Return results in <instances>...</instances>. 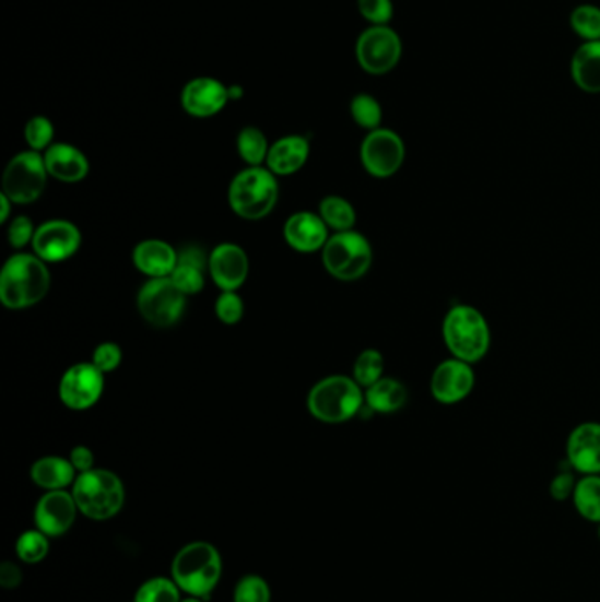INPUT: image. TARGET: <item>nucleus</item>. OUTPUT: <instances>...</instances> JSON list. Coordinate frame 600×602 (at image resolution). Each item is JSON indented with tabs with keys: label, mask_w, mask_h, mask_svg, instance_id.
<instances>
[{
	"label": "nucleus",
	"mask_w": 600,
	"mask_h": 602,
	"mask_svg": "<svg viewBox=\"0 0 600 602\" xmlns=\"http://www.w3.org/2000/svg\"><path fill=\"white\" fill-rule=\"evenodd\" d=\"M402 39L388 25L366 28L356 43L357 62L374 76L391 73L402 59Z\"/></svg>",
	"instance_id": "9d476101"
},
{
	"label": "nucleus",
	"mask_w": 600,
	"mask_h": 602,
	"mask_svg": "<svg viewBox=\"0 0 600 602\" xmlns=\"http://www.w3.org/2000/svg\"><path fill=\"white\" fill-rule=\"evenodd\" d=\"M22 570L13 562L5 560L2 566H0V585L4 587L5 590L19 589L20 583H22Z\"/></svg>",
	"instance_id": "79ce46f5"
},
{
	"label": "nucleus",
	"mask_w": 600,
	"mask_h": 602,
	"mask_svg": "<svg viewBox=\"0 0 600 602\" xmlns=\"http://www.w3.org/2000/svg\"><path fill=\"white\" fill-rule=\"evenodd\" d=\"M573 506L583 520L600 523V474L581 475L574 489Z\"/></svg>",
	"instance_id": "bb28decb"
},
{
	"label": "nucleus",
	"mask_w": 600,
	"mask_h": 602,
	"mask_svg": "<svg viewBox=\"0 0 600 602\" xmlns=\"http://www.w3.org/2000/svg\"><path fill=\"white\" fill-rule=\"evenodd\" d=\"M407 400L409 391L405 385L393 377H383L365 391L366 408L377 414H393L405 408Z\"/></svg>",
	"instance_id": "a878e982"
},
{
	"label": "nucleus",
	"mask_w": 600,
	"mask_h": 602,
	"mask_svg": "<svg viewBox=\"0 0 600 602\" xmlns=\"http://www.w3.org/2000/svg\"><path fill=\"white\" fill-rule=\"evenodd\" d=\"M230 101L227 86L213 78H196L187 83L181 92V106L187 114L196 118H208L217 115Z\"/></svg>",
	"instance_id": "a211bd4d"
},
{
	"label": "nucleus",
	"mask_w": 600,
	"mask_h": 602,
	"mask_svg": "<svg viewBox=\"0 0 600 602\" xmlns=\"http://www.w3.org/2000/svg\"><path fill=\"white\" fill-rule=\"evenodd\" d=\"M308 154H310V145L307 138H282L270 146L267 158L268 169L279 177H287L305 166Z\"/></svg>",
	"instance_id": "5701e85b"
},
{
	"label": "nucleus",
	"mask_w": 600,
	"mask_h": 602,
	"mask_svg": "<svg viewBox=\"0 0 600 602\" xmlns=\"http://www.w3.org/2000/svg\"><path fill=\"white\" fill-rule=\"evenodd\" d=\"M46 169L45 155L39 152H22L11 158L4 177H2V194L8 196L14 204H31L42 198L45 192Z\"/></svg>",
	"instance_id": "1a4fd4ad"
},
{
	"label": "nucleus",
	"mask_w": 600,
	"mask_h": 602,
	"mask_svg": "<svg viewBox=\"0 0 600 602\" xmlns=\"http://www.w3.org/2000/svg\"><path fill=\"white\" fill-rule=\"evenodd\" d=\"M34 235H36V229H34L31 219L20 215L11 221L8 240L14 249H23L28 241L34 240Z\"/></svg>",
	"instance_id": "a19ab883"
},
{
	"label": "nucleus",
	"mask_w": 600,
	"mask_h": 602,
	"mask_svg": "<svg viewBox=\"0 0 600 602\" xmlns=\"http://www.w3.org/2000/svg\"><path fill=\"white\" fill-rule=\"evenodd\" d=\"M181 590L175 580L155 576L141 585L134 595V602H180Z\"/></svg>",
	"instance_id": "2f4dec72"
},
{
	"label": "nucleus",
	"mask_w": 600,
	"mask_h": 602,
	"mask_svg": "<svg viewBox=\"0 0 600 602\" xmlns=\"http://www.w3.org/2000/svg\"><path fill=\"white\" fill-rule=\"evenodd\" d=\"M180 602H203V599L192 598V595H189L187 599H181Z\"/></svg>",
	"instance_id": "49530a36"
},
{
	"label": "nucleus",
	"mask_w": 600,
	"mask_h": 602,
	"mask_svg": "<svg viewBox=\"0 0 600 602\" xmlns=\"http://www.w3.org/2000/svg\"><path fill=\"white\" fill-rule=\"evenodd\" d=\"M104 391V371L94 363H78L60 379L59 394L63 405L73 411H85L99 402Z\"/></svg>",
	"instance_id": "ddd939ff"
},
{
	"label": "nucleus",
	"mask_w": 600,
	"mask_h": 602,
	"mask_svg": "<svg viewBox=\"0 0 600 602\" xmlns=\"http://www.w3.org/2000/svg\"><path fill=\"white\" fill-rule=\"evenodd\" d=\"M134 267L150 279L169 276L178 263V250L163 240H145L136 245L132 252Z\"/></svg>",
	"instance_id": "4be33fe9"
},
{
	"label": "nucleus",
	"mask_w": 600,
	"mask_h": 602,
	"mask_svg": "<svg viewBox=\"0 0 600 602\" xmlns=\"http://www.w3.org/2000/svg\"><path fill=\"white\" fill-rule=\"evenodd\" d=\"M238 154L242 155L245 163L249 166H261L268 158V140L258 127H245L244 131L239 132L238 141Z\"/></svg>",
	"instance_id": "c85d7f7f"
},
{
	"label": "nucleus",
	"mask_w": 600,
	"mask_h": 602,
	"mask_svg": "<svg viewBox=\"0 0 600 602\" xmlns=\"http://www.w3.org/2000/svg\"><path fill=\"white\" fill-rule=\"evenodd\" d=\"M78 509L73 492L69 494L66 489H54L46 492L37 500L36 511H34V521L36 529L42 530L48 538H60L73 527Z\"/></svg>",
	"instance_id": "2eb2a0df"
},
{
	"label": "nucleus",
	"mask_w": 600,
	"mask_h": 602,
	"mask_svg": "<svg viewBox=\"0 0 600 602\" xmlns=\"http://www.w3.org/2000/svg\"><path fill=\"white\" fill-rule=\"evenodd\" d=\"M208 270L222 291H236L249 275V258L236 244H221L210 253Z\"/></svg>",
	"instance_id": "f3484780"
},
{
	"label": "nucleus",
	"mask_w": 600,
	"mask_h": 602,
	"mask_svg": "<svg viewBox=\"0 0 600 602\" xmlns=\"http://www.w3.org/2000/svg\"><path fill=\"white\" fill-rule=\"evenodd\" d=\"M374 263V250L366 236L357 232H340L330 236L322 249L326 272L343 282L357 281Z\"/></svg>",
	"instance_id": "0eeeda50"
},
{
	"label": "nucleus",
	"mask_w": 600,
	"mask_h": 602,
	"mask_svg": "<svg viewBox=\"0 0 600 602\" xmlns=\"http://www.w3.org/2000/svg\"><path fill=\"white\" fill-rule=\"evenodd\" d=\"M31 477L39 488L48 492L66 489L69 485H74L77 469L66 458L45 457L32 465Z\"/></svg>",
	"instance_id": "393cba45"
},
{
	"label": "nucleus",
	"mask_w": 600,
	"mask_h": 602,
	"mask_svg": "<svg viewBox=\"0 0 600 602\" xmlns=\"http://www.w3.org/2000/svg\"><path fill=\"white\" fill-rule=\"evenodd\" d=\"M597 534H599V541H600V523L597 526Z\"/></svg>",
	"instance_id": "de8ad7c7"
},
{
	"label": "nucleus",
	"mask_w": 600,
	"mask_h": 602,
	"mask_svg": "<svg viewBox=\"0 0 600 602\" xmlns=\"http://www.w3.org/2000/svg\"><path fill=\"white\" fill-rule=\"evenodd\" d=\"M443 339L452 358L475 365L490 353L492 328L481 310L458 304L444 316Z\"/></svg>",
	"instance_id": "f03ea898"
},
{
	"label": "nucleus",
	"mask_w": 600,
	"mask_h": 602,
	"mask_svg": "<svg viewBox=\"0 0 600 602\" xmlns=\"http://www.w3.org/2000/svg\"><path fill=\"white\" fill-rule=\"evenodd\" d=\"M245 307L244 302L239 298L236 291H222V295L217 298V304H215V314H217L219 319H221L224 324H236V322L242 321L244 317Z\"/></svg>",
	"instance_id": "4c0bfd02"
},
{
	"label": "nucleus",
	"mask_w": 600,
	"mask_h": 602,
	"mask_svg": "<svg viewBox=\"0 0 600 602\" xmlns=\"http://www.w3.org/2000/svg\"><path fill=\"white\" fill-rule=\"evenodd\" d=\"M384 363L383 354L377 349H366L356 362H354V368H352V379L356 380L357 385L362 388H370L377 380L384 377Z\"/></svg>",
	"instance_id": "c756f323"
},
{
	"label": "nucleus",
	"mask_w": 600,
	"mask_h": 602,
	"mask_svg": "<svg viewBox=\"0 0 600 602\" xmlns=\"http://www.w3.org/2000/svg\"><path fill=\"white\" fill-rule=\"evenodd\" d=\"M285 241L291 249L298 252H316L325 249L328 236V226L321 215L310 212H298L291 215L284 226Z\"/></svg>",
	"instance_id": "6ab92c4d"
},
{
	"label": "nucleus",
	"mask_w": 600,
	"mask_h": 602,
	"mask_svg": "<svg viewBox=\"0 0 600 602\" xmlns=\"http://www.w3.org/2000/svg\"><path fill=\"white\" fill-rule=\"evenodd\" d=\"M565 462L576 474H600V423L574 426L565 444Z\"/></svg>",
	"instance_id": "dca6fc26"
},
{
	"label": "nucleus",
	"mask_w": 600,
	"mask_h": 602,
	"mask_svg": "<svg viewBox=\"0 0 600 602\" xmlns=\"http://www.w3.org/2000/svg\"><path fill=\"white\" fill-rule=\"evenodd\" d=\"M51 276L36 253H14L0 273V302L11 310H23L43 302L50 291Z\"/></svg>",
	"instance_id": "f257e3e1"
},
{
	"label": "nucleus",
	"mask_w": 600,
	"mask_h": 602,
	"mask_svg": "<svg viewBox=\"0 0 600 602\" xmlns=\"http://www.w3.org/2000/svg\"><path fill=\"white\" fill-rule=\"evenodd\" d=\"M69 460H71L74 469H77V472H80V474L94 469V453H92L91 449L85 448V446H77V448L71 451V455H69Z\"/></svg>",
	"instance_id": "37998d69"
},
{
	"label": "nucleus",
	"mask_w": 600,
	"mask_h": 602,
	"mask_svg": "<svg viewBox=\"0 0 600 602\" xmlns=\"http://www.w3.org/2000/svg\"><path fill=\"white\" fill-rule=\"evenodd\" d=\"M138 310L154 328H172L186 312L187 296L169 276L150 279L138 293Z\"/></svg>",
	"instance_id": "6e6552de"
},
{
	"label": "nucleus",
	"mask_w": 600,
	"mask_h": 602,
	"mask_svg": "<svg viewBox=\"0 0 600 602\" xmlns=\"http://www.w3.org/2000/svg\"><path fill=\"white\" fill-rule=\"evenodd\" d=\"M82 245V233L69 221H48L37 227L32 247L45 263H60L73 258Z\"/></svg>",
	"instance_id": "4468645a"
},
{
	"label": "nucleus",
	"mask_w": 600,
	"mask_h": 602,
	"mask_svg": "<svg viewBox=\"0 0 600 602\" xmlns=\"http://www.w3.org/2000/svg\"><path fill=\"white\" fill-rule=\"evenodd\" d=\"M11 203H13V201H11L8 196L0 194V206H2V213H0V222H2V224H4L8 219H10Z\"/></svg>",
	"instance_id": "c03bdc74"
},
{
	"label": "nucleus",
	"mask_w": 600,
	"mask_h": 602,
	"mask_svg": "<svg viewBox=\"0 0 600 602\" xmlns=\"http://www.w3.org/2000/svg\"><path fill=\"white\" fill-rule=\"evenodd\" d=\"M475 388L474 365L458 358L444 359L430 379V391L440 405H456L469 399Z\"/></svg>",
	"instance_id": "f8f14e48"
},
{
	"label": "nucleus",
	"mask_w": 600,
	"mask_h": 602,
	"mask_svg": "<svg viewBox=\"0 0 600 602\" xmlns=\"http://www.w3.org/2000/svg\"><path fill=\"white\" fill-rule=\"evenodd\" d=\"M363 168L374 178H391L405 163V143L391 129H375L368 132L360 150Z\"/></svg>",
	"instance_id": "9b49d317"
},
{
	"label": "nucleus",
	"mask_w": 600,
	"mask_h": 602,
	"mask_svg": "<svg viewBox=\"0 0 600 602\" xmlns=\"http://www.w3.org/2000/svg\"><path fill=\"white\" fill-rule=\"evenodd\" d=\"M73 497L78 509L94 521H106L117 517L126 504V488L115 472L92 469L78 475L73 485Z\"/></svg>",
	"instance_id": "39448f33"
},
{
	"label": "nucleus",
	"mask_w": 600,
	"mask_h": 602,
	"mask_svg": "<svg viewBox=\"0 0 600 602\" xmlns=\"http://www.w3.org/2000/svg\"><path fill=\"white\" fill-rule=\"evenodd\" d=\"M227 198L238 217L261 221L273 212L279 201L277 175L261 166H250L233 178Z\"/></svg>",
	"instance_id": "423d86ee"
},
{
	"label": "nucleus",
	"mask_w": 600,
	"mask_h": 602,
	"mask_svg": "<svg viewBox=\"0 0 600 602\" xmlns=\"http://www.w3.org/2000/svg\"><path fill=\"white\" fill-rule=\"evenodd\" d=\"M172 576L181 592L207 599L221 581V553L207 541L186 544L173 558Z\"/></svg>",
	"instance_id": "7ed1b4c3"
},
{
	"label": "nucleus",
	"mask_w": 600,
	"mask_h": 602,
	"mask_svg": "<svg viewBox=\"0 0 600 602\" xmlns=\"http://www.w3.org/2000/svg\"><path fill=\"white\" fill-rule=\"evenodd\" d=\"M578 485V477H576V472L570 469L569 463L565 469H560L553 480L550 483V495L553 500L556 503H565V500H570L574 495V489Z\"/></svg>",
	"instance_id": "58836bf2"
},
{
	"label": "nucleus",
	"mask_w": 600,
	"mask_h": 602,
	"mask_svg": "<svg viewBox=\"0 0 600 602\" xmlns=\"http://www.w3.org/2000/svg\"><path fill=\"white\" fill-rule=\"evenodd\" d=\"M357 10L372 27L388 25L395 13L391 0H357Z\"/></svg>",
	"instance_id": "e433bc0d"
},
{
	"label": "nucleus",
	"mask_w": 600,
	"mask_h": 602,
	"mask_svg": "<svg viewBox=\"0 0 600 602\" xmlns=\"http://www.w3.org/2000/svg\"><path fill=\"white\" fill-rule=\"evenodd\" d=\"M351 115L354 122L366 131H375L383 123V108L379 101L368 94H357L351 101Z\"/></svg>",
	"instance_id": "72a5a7b5"
},
{
	"label": "nucleus",
	"mask_w": 600,
	"mask_h": 602,
	"mask_svg": "<svg viewBox=\"0 0 600 602\" xmlns=\"http://www.w3.org/2000/svg\"><path fill=\"white\" fill-rule=\"evenodd\" d=\"M92 363L104 374L115 371L122 363V349L118 347L115 342H104L95 347Z\"/></svg>",
	"instance_id": "ea45409f"
},
{
	"label": "nucleus",
	"mask_w": 600,
	"mask_h": 602,
	"mask_svg": "<svg viewBox=\"0 0 600 602\" xmlns=\"http://www.w3.org/2000/svg\"><path fill=\"white\" fill-rule=\"evenodd\" d=\"M233 602H271L270 585L261 576H244L236 583Z\"/></svg>",
	"instance_id": "f704fd0d"
},
{
	"label": "nucleus",
	"mask_w": 600,
	"mask_h": 602,
	"mask_svg": "<svg viewBox=\"0 0 600 602\" xmlns=\"http://www.w3.org/2000/svg\"><path fill=\"white\" fill-rule=\"evenodd\" d=\"M48 552H50V541L48 535L43 534L39 529L23 532L16 541V555L25 564H39L45 560Z\"/></svg>",
	"instance_id": "473e14b6"
},
{
	"label": "nucleus",
	"mask_w": 600,
	"mask_h": 602,
	"mask_svg": "<svg viewBox=\"0 0 600 602\" xmlns=\"http://www.w3.org/2000/svg\"><path fill=\"white\" fill-rule=\"evenodd\" d=\"M207 253L198 245H186L184 249L178 250V263L173 270V284L186 296L198 295L204 287V270H207Z\"/></svg>",
	"instance_id": "412c9836"
},
{
	"label": "nucleus",
	"mask_w": 600,
	"mask_h": 602,
	"mask_svg": "<svg viewBox=\"0 0 600 602\" xmlns=\"http://www.w3.org/2000/svg\"><path fill=\"white\" fill-rule=\"evenodd\" d=\"M227 94H230V101H236L242 99V95H244V91H242V86L233 85L227 86Z\"/></svg>",
	"instance_id": "a18cd8bd"
},
{
	"label": "nucleus",
	"mask_w": 600,
	"mask_h": 602,
	"mask_svg": "<svg viewBox=\"0 0 600 602\" xmlns=\"http://www.w3.org/2000/svg\"><path fill=\"white\" fill-rule=\"evenodd\" d=\"M570 76L579 91L600 94V42L583 43L574 51Z\"/></svg>",
	"instance_id": "b1692460"
},
{
	"label": "nucleus",
	"mask_w": 600,
	"mask_h": 602,
	"mask_svg": "<svg viewBox=\"0 0 600 602\" xmlns=\"http://www.w3.org/2000/svg\"><path fill=\"white\" fill-rule=\"evenodd\" d=\"M307 408L322 423H345L365 408L362 386L352 377L331 376L319 380L308 393Z\"/></svg>",
	"instance_id": "20e7f679"
},
{
	"label": "nucleus",
	"mask_w": 600,
	"mask_h": 602,
	"mask_svg": "<svg viewBox=\"0 0 600 602\" xmlns=\"http://www.w3.org/2000/svg\"><path fill=\"white\" fill-rule=\"evenodd\" d=\"M45 164L50 177L66 184L82 181L91 172V164L82 150L68 143H55L46 150Z\"/></svg>",
	"instance_id": "aec40b11"
},
{
	"label": "nucleus",
	"mask_w": 600,
	"mask_h": 602,
	"mask_svg": "<svg viewBox=\"0 0 600 602\" xmlns=\"http://www.w3.org/2000/svg\"><path fill=\"white\" fill-rule=\"evenodd\" d=\"M570 28L583 43L600 42V8L593 4H581L570 13Z\"/></svg>",
	"instance_id": "7c9ffc66"
},
{
	"label": "nucleus",
	"mask_w": 600,
	"mask_h": 602,
	"mask_svg": "<svg viewBox=\"0 0 600 602\" xmlns=\"http://www.w3.org/2000/svg\"><path fill=\"white\" fill-rule=\"evenodd\" d=\"M54 134V123L45 117H34L25 126V141L34 152L50 149Z\"/></svg>",
	"instance_id": "c9c22d12"
},
{
	"label": "nucleus",
	"mask_w": 600,
	"mask_h": 602,
	"mask_svg": "<svg viewBox=\"0 0 600 602\" xmlns=\"http://www.w3.org/2000/svg\"><path fill=\"white\" fill-rule=\"evenodd\" d=\"M319 215L326 222V226L334 232H351L356 224V210L340 196H328L319 204Z\"/></svg>",
	"instance_id": "cd10ccee"
}]
</instances>
